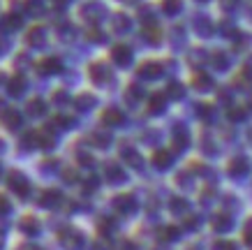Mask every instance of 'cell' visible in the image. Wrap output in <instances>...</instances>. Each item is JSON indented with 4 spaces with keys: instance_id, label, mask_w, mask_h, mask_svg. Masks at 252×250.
I'll return each mask as SVG.
<instances>
[{
    "instance_id": "obj_16",
    "label": "cell",
    "mask_w": 252,
    "mask_h": 250,
    "mask_svg": "<svg viewBox=\"0 0 252 250\" xmlns=\"http://www.w3.org/2000/svg\"><path fill=\"white\" fill-rule=\"evenodd\" d=\"M104 121H107V123H114V125H118V123L123 121V116H121V111L111 109V111H107V114H104Z\"/></svg>"
},
{
    "instance_id": "obj_26",
    "label": "cell",
    "mask_w": 252,
    "mask_h": 250,
    "mask_svg": "<svg viewBox=\"0 0 252 250\" xmlns=\"http://www.w3.org/2000/svg\"><path fill=\"white\" fill-rule=\"evenodd\" d=\"M2 243H5V239H2V234H0V248H2Z\"/></svg>"
},
{
    "instance_id": "obj_3",
    "label": "cell",
    "mask_w": 252,
    "mask_h": 250,
    "mask_svg": "<svg viewBox=\"0 0 252 250\" xmlns=\"http://www.w3.org/2000/svg\"><path fill=\"white\" fill-rule=\"evenodd\" d=\"M116 209L123 213H132L134 209H137V204H134V199L132 197H118L116 199Z\"/></svg>"
},
{
    "instance_id": "obj_15",
    "label": "cell",
    "mask_w": 252,
    "mask_h": 250,
    "mask_svg": "<svg viewBox=\"0 0 252 250\" xmlns=\"http://www.w3.org/2000/svg\"><path fill=\"white\" fill-rule=\"evenodd\" d=\"M160 239H164V241H176L178 239V227H167V229H162L160 232Z\"/></svg>"
},
{
    "instance_id": "obj_11",
    "label": "cell",
    "mask_w": 252,
    "mask_h": 250,
    "mask_svg": "<svg viewBox=\"0 0 252 250\" xmlns=\"http://www.w3.org/2000/svg\"><path fill=\"white\" fill-rule=\"evenodd\" d=\"M39 68H42V72L51 74V72H58V70H61V63L54 61V58H49V61H44L42 65H39Z\"/></svg>"
},
{
    "instance_id": "obj_19",
    "label": "cell",
    "mask_w": 252,
    "mask_h": 250,
    "mask_svg": "<svg viewBox=\"0 0 252 250\" xmlns=\"http://www.w3.org/2000/svg\"><path fill=\"white\" fill-rule=\"evenodd\" d=\"M28 111H31V114H42V111H44V107H42V102H39V100H32L31 102V107H28Z\"/></svg>"
},
{
    "instance_id": "obj_4",
    "label": "cell",
    "mask_w": 252,
    "mask_h": 250,
    "mask_svg": "<svg viewBox=\"0 0 252 250\" xmlns=\"http://www.w3.org/2000/svg\"><path fill=\"white\" fill-rule=\"evenodd\" d=\"M114 61L125 65V63H130V49H125V46H116L114 49Z\"/></svg>"
},
{
    "instance_id": "obj_22",
    "label": "cell",
    "mask_w": 252,
    "mask_h": 250,
    "mask_svg": "<svg viewBox=\"0 0 252 250\" xmlns=\"http://www.w3.org/2000/svg\"><path fill=\"white\" fill-rule=\"evenodd\" d=\"M178 7H181L178 0H167V2H164V9H167V12H176Z\"/></svg>"
},
{
    "instance_id": "obj_21",
    "label": "cell",
    "mask_w": 252,
    "mask_h": 250,
    "mask_svg": "<svg viewBox=\"0 0 252 250\" xmlns=\"http://www.w3.org/2000/svg\"><path fill=\"white\" fill-rule=\"evenodd\" d=\"M243 234H245V241L252 243V218L245 222V229H243Z\"/></svg>"
},
{
    "instance_id": "obj_7",
    "label": "cell",
    "mask_w": 252,
    "mask_h": 250,
    "mask_svg": "<svg viewBox=\"0 0 252 250\" xmlns=\"http://www.w3.org/2000/svg\"><path fill=\"white\" fill-rule=\"evenodd\" d=\"M19 121H21V118H19V114H16L14 109H9V111H5V114H2V123H5L7 128H16V125H19Z\"/></svg>"
},
{
    "instance_id": "obj_2",
    "label": "cell",
    "mask_w": 252,
    "mask_h": 250,
    "mask_svg": "<svg viewBox=\"0 0 252 250\" xmlns=\"http://www.w3.org/2000/svg\"><path fill=\"white\" fill-rule=\"evenodd\" d=\"M81 234H79L77 229H67V232H63V236H61V243L65 246L67 250H72V248H79L81 246Z\"/></svg>"
},
{
    "instance_id": "obj_12",
    "label": "cell",
    "mask_w": 252,
    "mask_h": 250,
    "mask_svg": "<svg viewBox=\"0 0 252 250\" xmlns=\"http://www.w3.org/2000/svg\"><path fill=\"white\" fill-rule=\"evenodd\" d=\"M169 160H171V155L169 153H164V151H160V153H155V158H153V162H155V167H169Z\"/></svg>"
},
{
    "instance_id": "obj_6",
    "label": "cell",
    "mask_w": 252,
    "mask_h": 250,
    "mask_svg": "<svg viewBox=\"0 0 252 250\" xmlns=\"http://www.w3.org/2000/svg\"><path fill=\"white\" fill-rule=\"evenodd\" d=\"M21 229L26 232V234H37L39 225H37V220L35 218H23L21 220Z\"/></svg>"
},
{
    "instance_id": "obj_13",
    "label": "cell",
    "mask_w": 252,
    "mask_h": 250,
    "mask_svg": "<svg viewBox=\"0 0 252 250\" xmlns=\"http://www.w3.org/2000/svg\"><path fill=\"white\" fill-rule=\"evenodd\" d=\"M42 197H44V199H42V204H44V206H51V204H56V202H58V197H61V195H58L56 190H46Z\"/></svg>"
},
{
    "instance_id": "obj_9",
    "label": "cell",
    "mask_w": 252,
    "mask_h": 250,
    "mask_svg": "<svg viewBox=\"0 0 252 250\" xmlns=\"http://www.w3.org/2000/svg\"><path fill=\"white\" fill-rule=\"evenodd\" d=\"M144 76H158L160 74V65L158 63H148V65H141V70H139Z\"/></svg>"
},
{
    "instance_id": "obj_8",
    "label": "cell",
    "mask_w": 252,
    "mask_h": 250,
    "mask_svg": "<svg viewBox=\"0 0 252 250\" xmlns=\"http://www.w3.org/2000/svg\"><path fill=\"white\" fill-rule=\"evenodd\" d=\"M229 172L231 174H245V172H248V162H245L243 158L234 160V162L229 165Z\"/></svg>"
},
{
    "instance_id": "obj_18",
    "label": "cell",
    "mask_w": 252,
    "mask_h": 250,
    "mask_svg": "<svg viewBox=\"0 0 252 250\" xmlns=\"http://www.w3.org/2000/svg\"><path fill=\"white\" fill-rule=\"evenodd\" d=\"M162 105H164V98H162V95H155V98L151 100V111H160Z\"/></svg>"
},
{
    "instance_id": "obj_20",
    "label": "cell",
    "mask_w": 252,
    "mask_h": 250,
    "mask_svg": "<svg viewBox=\"0 0 252 250\" xmlns=\"http://www.w3.org/2000/svg\"><path fill=\"white\" fill-rule=\"evenodd\" d=\"M171 209H174V211H178V213H181V211H185V209H188V204H185L183 199H178V197H176L174 202H171Z\"/></svg>"
},
{
    "instance_id": "obj_10",
    "label": "cell",
    "mask_w": 252,
    "mask_h": 250,
    "mask_svg": "<svg viewBox=\"0 0 252 250\" xmlns=\"http://www.w3.org/2000/svg\"><path fill=\"white\" fill-rule=\"evenodd\" d=\"M23 76H14L12 81H9V93L12 95H19V93H23Z\"/></svg>"
},
{
    "instance_id": "obj_25",
    "label": "cell",
    "mask_w": 252,
    "mask_h": 250,
    "mask_svg": "<svg viewBox=\"0 0 252 250\" xmlns=\"http://www.w3.org/2000/svg\"><path fill=\"white\" fill-rule=\"evenodd\" d=\"M19 250H35L32 246H23V248H19Z\"/></svg>"
},
{
    "instance_id": "obj_1",
    "label": "cell",
    "mask_w": 252,
    "mask_h": 250,
    "mask_svg": "<svg viewBox=\"0 0 252 250\" xmlns=\"http://www.w3.org/2000/svg\"><path fill=\"white\" fill-rule=\"evenodd\" d=\"M9 188L14 190L16 195L26 197V195H28V190H31V185H28V181H26V176H23V174L12 172V174H9Z\"/></svg>"
},
{
    "instance_id": "obj_24",
    "label": "cell",
    "mask_w": 252,
    "mask_h": 250,
    "mask_svg": "<svg viewBox=\"0 0 252 250\" xmlns=\"http://www.w3.org/2000/svg\"><path fill=\"white\" fill-rule=\"evenodd\" d=\"M181 86L178 83H174V86H169V95H174V98H181Z\"/></svg>"
},
{
    "instance_id": "obj_17",
    "label": "cell",
    "mask_w": 252,
    "mask_h": 250,
    "mask_svg": "<svg viewBox=\"0 0 252 250\" xmlns=\"http://www.w3.org/2000/svg\"><path fill=\"white\" fill-rule=\"evenodd\" d=\"M213 250H236V243H231V241H218L213 246Z\"/></svg>"
},
{
    "instance_id": "obj_5",
    "label": "cell",
    "mask_w": 252,
    "mask_h": 250,
    "mask_svg": "<svg viewBox=\"0 0 252 250\" xmlns=\"http://www.w3.org/2000/svg\"><path fill=\"white\" fill-rule=\"evenodd\" d=\"M213 227H215V232H229L231 220L227 218V215H218V218L213 220Z\"/></svg>"
},
{
    "instance_id": "obj_14",
    "label": "cell",
    "mask_w": 252,
    "mask_h": 250,
    "mask_svg": "<svg viewBox=\"0 0 252 250\" xmlns=\"http://www.w3.org/2000/svg\"><path fill=\"white\" fill-rule=\"evenodd\" d=\"M194 86H199V91H208L211 88V79L206 74H197L194 76Z\"/></svg>"
},
{
    "instance_id": "obj_23",
    "label": "cell",
    "mask_w": 252,
    "mask_h": 250,
    "mask_svg": "<svg viewBox=\"0 0 252 250\" xmlns=\"http://www.w3.org/2000/svg\"><path fill=\"white\" fill-rule=\"evenodd\" d=\"M5 213H9V202L0 195V215H5Z\"/></svg>"
}]
</instances>
